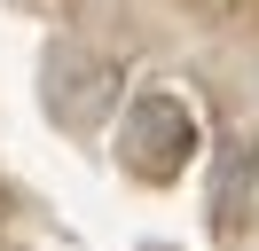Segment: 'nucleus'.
<instances>
[{"instance_id":"nucleus-2","label":"nucleus","mask_w":259,"mask_h":251,"mask_svg":"<svg viewBox=\"0 0 259 251\" xmlns=\"http://www.w3.org/2000/svg\"><path fill=\"white\" fill-rule=\"evenodd\" d=\"M48 110H55V126H71V134L102 126L118 110V71L95 63L87 47H55L48 55Z\"/></svg>"},{"instance_id":"nucleus-1","label":"nucleus","mask_w":259,"mask_h":251,"mask_svg":"<svg viewBox=\"0 0 259 251\" xmlns=\"http://www.w3.org/2000/svg\"><path fill=\"white\" fill-rule=\"evenodd\" d=\"M204 149V126H196L189 94L173 87H142L118 110V165L134 181H181V165Z\"/></svg>"},{"instance_id":"nucleus-3","label":"nucleus","mask_w":259,"mask_h":251,"mask_svg":"<svg viewBox=\"0 0 259 251\" xmlns=\"http://www.w3.org/2000/svg\"><path fill=\"white\" fill-rule=\"evenodd\" d=\"M212 212H220V228L259 220V141H228V157H220V188H212Z\"/></svg>"}]
</instances>
